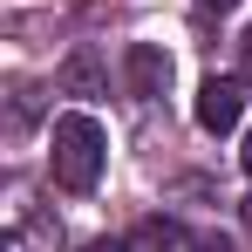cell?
Instances as JSON below:
<instances>
[{
  "mask_svg": "<svg viewBox=\"0 0 252 252\" xmlns=\"http://www.w3.org/2000/svg\"><path fill=\"white\" fill-rule=\"evenodd\" d=\"M246 68H252V28H246Z\"/></svg>",
  "mask_w": 252,
  "mask_h": 252,
  "instance_id": "obj_6",
  "label": "cell"
},
{
  "mask_svg": "<svg viewBox=\"0 0 252 252\" xmlns=\"http://www.w3.org/2000/svg\"><path fill=\"white\" fill-rule=\"evenodd\" d=\"M102 157H109V129L89 109H62L55 129H48V170H55V184L62 191H95Z\"/></svg>",
  "mask_w": 252,
  "mask_h": 252,
  "instance_id": "obj_1",
  "label": "cell"
},
{
  "mask_svg": "<svg viewBox=\"0 0 252 252\" xmlns=\"http://www.w3.org/2000/svg\"><path fill=\"white\" fill-rule=\"evenodd\" d=\"M123 75H129V95L157 102V95L170 89V55H164L157 41H136V48L123 55Z\"/></svg>",
  "mask_w": 252,
  "mask_h": 252,
  "instance_id": "obj_3",
  "label": "cell"
},
{
  "mask_svg": "<svg viewBox=\"0 0 252 252\" xmlns=\"http://www.w3.org/2000/svg\"><path fill=\"white\" fill-rule=\"evenodd\" d=\"M82 252H123V246H116V239H89Z\"/></svg>",
  "mask_w": 252,
  "mask_h": 252,
  "instance_id": "obj_4",
  "label": "cell"
},
{
  "mask_svg": "<svg viewBox=\"0 0 252 252\" xmlns=\"http://www.w3.org/2000/svg\"><path fill=\"white\" fill-rule=\"evenodd\" d=\"M239 164H246V170H252V129H246V150H239Z\"/></svg>",
  "mask_w": 252,
  "mask_h": 252,
  "instance_id": "obj_5",
  "label": "cell"
},
{
  "mask_svg": "<svg viewBox=\"0 0 252 252\" xmlns=\"http://www.w3.org/2000/svg\"><path fill=\"white\" fill-rule=\"evenodd\" d=\"M239 123H246V82L239 75H211L198 89V129L205 136H232Z\"/></svg>",
  "mask_w": 252,
  "mask_h": 252,
  "instance_id": "obj_2",
  "label": "cell"
},
{
  "mask_svg": "<svg viewBox=\"0 0 252 252\" xmlns=\"http://www.w3.org/2000/svg\"><path fill=\"white\" fill-rule=\"evenodd\" d=\"M198 7H232V0H198Z\"/></svg>",
  "mask_w": 252,
  "mask_h": 252,
  "instance_id": "obj_7",
  "label": "cell"
}]
</instances>
